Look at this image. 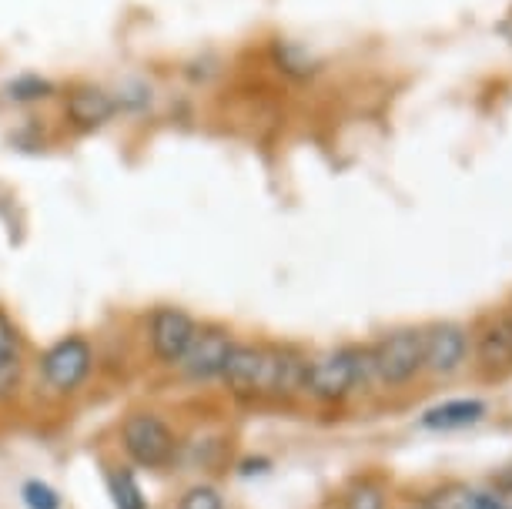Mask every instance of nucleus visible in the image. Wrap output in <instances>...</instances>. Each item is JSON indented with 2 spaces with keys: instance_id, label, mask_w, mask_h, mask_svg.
<instances>
[{
  "instance_id": "obj_1",
  "label": "nucleus",
  "mask_w": 512,
  "mask_h": 509,
  "mask_svg": "<svg viewBox=\"0 0 512 509\" xmlns=\"http://www.w3.org/2000/svg\"><path fill=\"white\" fill-rule=\"evenodd\" d=\"M372 379V352L359 349V345H345V349H332L308 359L302 392L318 402H342Z\"/></svg>"
},
{
  "instance_id": "obj_2",
  "label": "nucleus",
  "mask_w": 512,
  "mask_h": 509,
  "mask_svg": "<svg viewBox=\"0 0 512 509\" xmlns=\"http://www.w3.org/2000/svg\"><path fill=\"white\" fill-rule=\"evenodd\" d=\"M375 382L382 386H409L425 372V342L422 329H392L379 342L369 345Z\"/></svg>"
},
{
  "instance_id": "obj_3",
  "label": "nucleus",
  "mask_w": 512,
  "mask_h": 509,
  "mask_svg": "<svg viewBox=\"0 0 512 509\" xmlns=\"http://www.w3.org/2000/svg\"><path fill=\"white\" fill-rule=\"evenodd\" d=\"M121 443L131 463H138L141 469H164L178 453L175 432L161 416H151V412H134V416L124 419Z\"/></svg>"
},
{
  "instance_id": "obj_4",
  "label": "nucleus",
  "mask_w": 512,
  "mask_h": 509,
  "mask_svg": "<svg viewBox=\"0 0 512 509\" xmlns=\"http://www.w3.org/2000/svg\"><path fill=\"white\" fill-rule=\"evenodd\" d=\"M469 355L472 366L482 379L499 382L512 376V319L496 315L486 319L476 332L469 335Z\"/></svg>"
},
{
  "instance_id": "obj_5",
  "label": "nucleus",
  "mask_w": 512,
  "mask_h": 509,
  "mask_svg": "<svg viewBox=\"0 0 512 509\" xmlns=\"http://www.w3.org/2000/svg\"><path fill=\"white\" fill-rule=\"evenodd\" d=\"M91 362H94V352L81 335L57 339L41 359L44 382L54 392H74L84 379L91 376Z\"/></svg>"
},
{
  "instance_id": "obj_6",
  "label": "nucleus",
  "mask_w": 512,
  "mask_h": 509,
  "mask_svg": "<svg viewBox=\"0 0 512 509\" xmlns=\"http://www.w3.org/2000/svg\"><path fill=\"white\" fill-rule=\"evenodd\" d=\"M308 359L288 345H262V379L258 399H292L302 392Z\"/></svg>"
},
{
  "instance_id": "obj_7",
  "label": "nucleus",
  "mask_w": 512,
  "mask_h": 509,
  "mask_svg": "<svg viewBox=\"0 0 512 509\" xmlns=\"http://www.w3.org/2000/svg\"><path fill=\"white\" fill-rule=\"evenodd\" d=\"M425 342V372L449 379L466 366L469 359V332L459 322H436L422 329Z\"/></svg>"
},
{
  "instance_id": "obj_8",
  "label": "nucleus",
  "mask_w": 512,
  "mask_h": 509,
  "mask_svg": "<svg viewBox=\"0 0 512 509\" xmlns=\"http://www.w3.org/2000/svg\"><path fill=\"white\" fill-rule=\"evenodd\" d=\"M195 332H198V325L185 309H171V305H164V309H158L151 315V329H148L154 359H158L161 366H178V362L185 359Z\"/></svg>"
},
{
  "instance_id": "obj_9",
  "label": "nucleus",
  "mask_w": 512,
  "mask_h": 509,
  "mask_svg": "<svg viewBox=\"0 0 512 509\" xmlns=\"http://www.w3.org/2000/svg\"><path fill=\"white\" fill-rule=\"evenodd\" d=\"M231 335L218 325H205V329L195 332L191 339L185 359L178 362L181 372L191 379V382H208V379H221V369L228 362V352H231Z\"/></svg>"
},
{
  "instance_id": "obj_10",
  "label": "nucleus",
  "mask_w": 512,
  "mask_h": 509,
  "mask_svg": "<svg viewBox=\"0 0 512 509\" xmlns=\"http://www.w3.org/2000/svg\"><path fill=\"white\" fill-rule=\"evenodd\" d=\"M258 379H262V345L235 342L225 369H221V382L228 386L231 396L258 399Z\"/></svg>"
},
{
  "instance_id": "obj_11",
  "label": "nucleus",
  "mask_w": 512,
  "mask_h": 509,
  "mask_svg": "<svg viewBox=\"0 0 512 509\" xmlns=\"http://www.w3.org/2000/svg\"><path fill=\"white\" fill-rule=\"evenodd\" d=\"M114 111H118V101H114L104 88H91V84L74 88L71 94H67V101H64L67 121H71L77 131L104 128V124L114 118Z\"/></svg>"
},
{
  "instance_id": "obj_12",
  "label": "nucleus",
  "mask_w": 512,
  "mask_h": 509,
  "mask_svg": "<svg viewBox=\"0 0 512 509\" xmlns=\"http://www.w3.org/2000/svg\"><path fill=\"white\" fill-rule=\"evenodd\" d=\"M486 402L469 396V399H446L439 406L425 409L419 426L422 429H432V432H452V429H469L476 422L486 419Z\"/></svg>"
},
{
  "instance_id": "obj_13",
  "label": "nucleus",
  "mask_w": 512,
  "mask_h": 509,
  "mask_svg": "<svg viewBox=\"0 0 512 509\" xmlns=\"http://www.w3.org/2000/svg\"><path fill=\"white\" fill-rule=\"evenodd\" d=\"M21 382V335L17 325L0 312V399L11 396Z\"/></svg>"
},
{
  "instance_id": "obj_14",
  "label": "nucleus",
  "mask_w": 512,
  "mask_h": 509,
  "mask_svg": "<svg viewBox=\"0 0 512 509\" xmlns=\"http://www.w3.org/2000/svg\"><path fill=\"white\" fill-rule=\"evenodd\" d=\"M272 57L278 64V71L288 74V78L305 81V78H312V74L318 71V61L312 57V51L302 47V44H295V41H275L272 44Z\"/></svg>"
},
{
  "instance_id": "obj_15",
  "label": "nucleus",
  "mask_w": 512,
  "mask_h": 509,
  "mask_svg": "<svg viewBox=\"0 0 512 509\" xmlns=\"http://www.w3.org/2000/svg\"><path fill=\"white\" fill-rule=\"evenodd\" d=\"M472 503H476V489L466 483H446L425 496L422 509H472Z\"/></svg>"
},
{
  "instance_id": "obj_16",
  "label": "nucleus",
  "mask_w": 512,
  "mask_h": 509,
  "mask_svg": "<svg viewBox=\"0 0 512 509\" xmlns=\"http://www.w3.org/2000/svg\"><path fill=\"white\" fill-rule=\"evenodd\" d=\"M111 496L118 509H148L138 479H134L128 469H114L111 473Z\"/></svg>"
},
{
  "instance_id": "obj_17",
  "label": "nucleus",
  "mask_w": 512,
  "mask_h": 509,
  "mask_svg": "<svg viewBox=\"0 0 512 509\" xmlns=\"http://www.w3.org/2000/svg\"><path fill=\"white\" fill-rule=\"evenodd\" d=\"M21 496H24L27 509H61V496H57V489L41 483V479H27Z\"/></svg>"
},
{
  "instance_id": "obj_18",
  "label": "nucleus",
  "mask_w": 512,
  "mask_h": 509,
  "mask_svg": "<svg viewBox=\"0 0 512 509\" xmlns=\"http://www.w3.org/2000/svg\"><path fill=\"white\" fill-rule=\"evenodd\" d=\"M178 509H225L215 486H191L185 496H181Z\"/></svg>"
},
{
  "instance_id": "obj_19",
  "label": "nucleus",
  "mask_w": 512,
  "mask_h": 509,
  "mask_svg": "<svg viewBox=\"0 0 512 509\" xmlns=\"http://www.w3.org/2000/svg\"><path fill=\"white\" fill-rule=\"evenodd\" d=\"M342 509H385V496H382L379 486L362 483V486H355L349 496H345Z\"/></svg>"
},
{
  "instance_id": "obj_20",
  "label": "nucleus",
  "mask_w": 512,
  "mask_h": 509,
  "mask_svg": "<svg viewBox=\"0 0 512 509\" xmlns=\"http://www.w3.org/2000/svg\"><path fill=\"white\" fill-rule=\"evenodd\" d=\"M11 91H14L11 94L14 101H34V98H44V94L51 91V88H47L44 81H37V78H24V81H17Z\"/></svg>"
},
{
  "instance_id": "obj_21",
  "label": "nucleus",
  "mask_w": 512,
  "mask_h": 509,
  "mask_svg": "<svg viewBox=\"0 0 512 509\" xmlns=\"http://www.w3.org/2000/svg\"><path fill=\"white\" fill-rule=\"evenodd\" d=\"M472 509H506V506H502V499L496 493H476Z\"/></svg>"
},
{
  "instance_id": "obj_22",
  "label": "nucleus",
  "mask_w": 512,
  "mask_h": 509,
  "mask_svg": "<svg viewBox=\"0 0 512 509\" xmlns=\"http://www.w3.org/2000/svg\"><path fill=\"white\" fill-rule=\"evenodd\" d=\"M496 496L502 499V506H506V509H512V476H506V479H502V486L496 489Z\"/></svg>"
},
{
  "instance_id": "obj_23",
  "label": "nucleus",
  "mask_w": 512,
  "mask_h": 509,
  "mask_svg": "<svg viewBox=\"0 0 512 509\" xmlns=\"http://www.w3.org/2000/svg\"><path fill=\"white\" fill-rule=\"evenodd\" d=\"M419 509H422V506H419Z\"/></svg>"
}]
</instances>
